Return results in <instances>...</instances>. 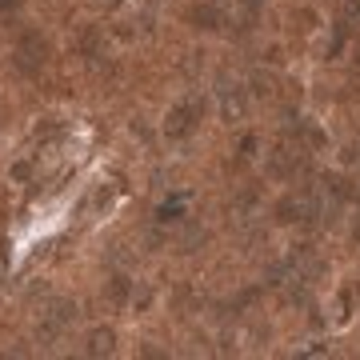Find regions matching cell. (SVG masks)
<instances>
[{
	"label": "cell",
	"instance_id": "cell-1",
	"mask_svg": "<svg viewBox=\"0 0 360 360\" xmlns=\"http://www.w3.org/2000/svg\"><path fill=\"white\" fill-rule=\"evenodd\" d=\"M44 56H49V44H44L37 32H25L20 44H16V68H20V72H37V68L44 65Z\"/></svg>",
	"mask_w": 360,
	"mask_h": 360
},
{
	"label": "cell",
	"instance_id": "cell-2",
	"mask_svg": "<svg viewBox=\"0 0 360 360\" xmlns=\"http://www.w3.org/2000/svg\"><path fill=\"white\" fill-rule=\"evenodd\" d=\"M276 220L281 224H304V220L316 217V205H312L309 196H284V200H276Z\"/></svg>",
	"mask_w": 360,
	"mask_h": 360
},
{
	"label": "cell",
	"instance_id": "cell-3",
	"mask_svg": "<svg viewBox=\"0 0 360 360\" xmlns=\"http://www.w3.org/2000/svg\"><path fill=\"white\" fill-rule=\"evenodd\" d=\"M196 120H200V104H176L172 112L165 116V132L168 136H188V132L196 129Z\"/></svg>",
	"mask_w": 360,
	"mask_h": 360
},
{
	"label": "cell",
	"instance_id": "cell-4",
	"mask_svg": "<svg viewBox=\"0 0 360 360\" xmlns=\"http://www.w3.org/2000/svg\"><path fill=\"white\" fill-rule=\"evenodd\" d=\"M220 108H224V116H229V120H240V116H245V108H248V101H245V92L240 89H224L220 92Z\"/></svg>",
	"mask_w": 360,
	"mask_h": 360
},
{
	"label": "cell",
	"instance_id": "cell-5",
	"mask_svg": "<svg viewBox=\"0 0 360 360\" xmlns=\"http://www.w3.org/2000/svg\"><path fill=\"white\" fill-rule=\"evenodd\" d=\"M193 20H196V28H208V32H217V28L224 25V13H220L217 4H196Z\"/></svg>",
	"mask_w": 360,
	"mask_h": 360
},
{
	"label": "cell",
	"instance_id": "cell-6",
	"mask_svg": "<svg viewBox=\"0 0 360 360\" xmlns=\"http://www.w3.org/2000/svg\"><path fill=\"white\" fill-rule=\"evenodd\" d=\"M112 328H96V333L89 336V356H108L112 352Z\"/></svg>",
	"mask_w": 360,
	"mask_h": 360
},
{
	"label": "cell",
	"instance_id": "cell-7",
	"mask_svg": "<svg viewBox=\"0 0 360 360\" xmlns=\"http://www.w3.org/2000/svg\"><path fill=\"white\" fill-rule=\"evenodd\" d=\"M324 188H328V193L336 196V200H348V196H352V184H348V176H324Z\"/></svg>",
	"mask_w": 360,
	"mask_h": 360
},
{
	"label": "cell",
	"instance_id": "cell-8",
	"mask_svg": "<svg viewBox=\"0 0 360 360\" xmlns=\"http://www.w3.org/2000/svg\"><path fill=\"white\" fill-rule=\"evenodd\" d=\"M108 296H112V300H129V276H112Z\"/></svg>",
	"mask_w": 360,
	"mask_h": 360
},
{
	"label": "cell",
	"instance_id": "cell-9",
	"mask_svg": "<svg viewBox=\"0 0 360 360\" xmlns=\"http://www.w3.org/2000/svg\"><path fill=\"white\" fill-rule=\"evenodd\" d=\"M240 13H245V28H252L260 16V0H240Z\"/></svg>",
	"mask_w": 360,
	"mask_h": 360
},
{
	"label": "cell",
	"instance_id": "cell-10",
	"mask_svg": "<svg viewBox=\"0 0 360 360\" xmlns=\"http://www.w3.org/2000/svg\"><path fill=\"white\" fill-rule=\"evenodd\" d=\"M156 217L165 220V224H168V220H180V205H176V200H172V205H160V212H156Z\"/></svg>",
	"mask_w": 360,
	"mask_h": 360
},
{
	"label": "cell",
	"instance_id": "cell-11",
	"mask_svg": "<svg viewBox=\"0 0 360 360\" xmlns=\"http://www.w3.org/2000/svg\"><path fill=\"white\" fill-rule=\"evenodd\" d=\"M200 240H205V232H184V240H180V245H184V252H193V245H200Z\"/></svg>",
	"mask_w": 360,
	"mask_h": 360
},
{
	"label": "cell",
	"instance_id": "cell-12",
	"mask_svg": "<svg viewBox=\"0 0 360 360\" xmlns=\"http://www.w3.org/2000/svg\"><path fill=\"white\" fill-rule=\"evenodd\" d=\"M252 148H257V136H245L240 141V156H252Z\"/></svg>",
	"mask_w": 360,
	"mask_h": 360
},
{
	"label": "cell",
	"instance_id": "cell-13",
	"mask_svg": "<svg viewBox=\"0 0 360 360\" xmlns=\"http://www.w3.org/2000/svg\"><path fill=\"white\" fill-rule=\"evenodd\" d=\"M348 20H352V25H360V0H352V4H348Z\"/></svg>",
	"mask_w": 360,
	"mask_h": 360
},
{
	"label": "cell",
	"instance_id": "cell-14",
	"mask_svg": "<svg viewBox=\"0 0 360 360\" xmlns=\"http://www.w3.org/2000/svg\"><path fill=\"white\" fill-rule=\"evenodd\" d=\"M0 8H4V13H16V8H20V0H0Z\"/></svg>",
	"mask_w": 360,
	"mask_h": 360
}]
</instances>
